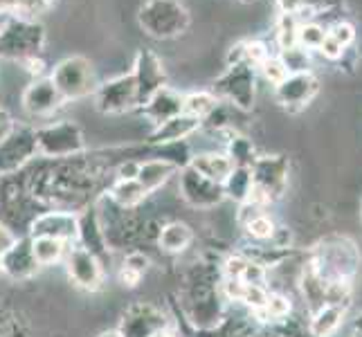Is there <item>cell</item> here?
<instances>
[{
  "mask_svg": "<svg viewBox=\"0 0 362 337\" xmlns=\"http://www.w3.org/2000/svg\"><path fill=\"white\" fill-rule=\"evenodd\" d=\"M97 337H122V335H119V331L115 329V331H104V333H99Z\"/></svg>",
  "mask_w": 362,
  "mask_h": 337,
  "instance_id": "44",
  "label": "cell"
},
{
  "mask_svg": "<svg viewBox=\"0 0 362 337\" xmlns=\"http://www.w3.org/2000/svg\"><path fill=\"white\" fill-rule=\"evenodd\" d=\"M223 191H226V198H232L234 203L243 205L250 198V191H252V173H250V169L234 167L228 180L223 182Z\"/></svg>",
  "mask_w": 362,
  "mask_h": 337,
  "instance_id": "28",
  "label": "cell"
},
{
  "mask_svg": "<svg viewBox=\"0 0 362 337\" xmlns=\"http://www.w3.org/2000/svg\"><path fill=\"white\" fill-rule=\"evenodd\" d=\"M304 20L299 18V14H279L277 28H274V43L279 49H288L297 45V30Z\"/></svg>",
  "mask_w": 362,
  "mask_h": 337,
  "instance_id": "31",
  "label": "cell"
},
{
  "mask_svg": "<svg viewBox=\"0 0 362 337\" xmlns=\"http://www.w3.org/2000/svg\"><path fill=\"white\" fill-rule=\"evenodd\" d=\"M340 0H302V7L304 9H310L313 14H324L327 9H333V7H338Z\"/></svg>",
  "mask_w": 362,
  "mask_h": 337,
  "instance_id": "40",
  "label": "cell"
},
{
  "mask_svg": "<svg viewBox=\"0 0 362 337\" xmlns=\"http://www.w3.org/2000/svg\"><path fill=\"white\" fill-rule=\"evenodd\" d=\"M176 173H178V169L167 160H142L140 169H137L135 180L140 182L148 194H156L173 176H176Z\"/></svg>",
  "mask_w": 362,
  "mask_h": 337,
  "instance_id": "22",
  "label": "cell"
},
{
  "mask_svg": "<svg viewBox=\"0 0 362 337\" xmlns=\"http://www.w3.org/2000/svg\"><path fill=\"white\" fill-rule=\"evenodd\" d=\"M36 146H39L41 158L54 162L79 158L88 151L79 124H74L70 119L49 122L43 124V126H36Z\"/></svg>",
  "mask_w": 362,
  "mask_h": 337,
  "instance_id": "3",
  "label": "cell"
},
{
  "mask_svg": "<svg viewBox=\"0 0 362 337\" xmlns=\"http://www.w3.org/2000/svg\"><path fill=\"white\" fill-rule=\"evenodd\" d=\"M277 9L279 14H299L302 7V0H277Z\"/></svg>",
  "mask_w": 362,
  "mask_h": 337,
  "instance_id": "43",
  "label": "cell"
},
{
  "mask_svg": "<svg viewBox=\"0 0 362 337\" xmlns=\"http://www.w3.org/2000/svg\"><path fill=\"white\" fill-rule=\"evenodd\" d=\"M327 34H329V28H324L320 20H306L299 25V30H297V45L304 47L306 52H313V49L322 47Z\"/></svg>",
  "mask_w": 362,
  "mask_h": 337,
  "instance_id": "32",
  "label": "cell"
},
{
  "mask_svg": "<svg viewBox=\"0 0 362 337\" xmlns=\"http://www.w3.org/2000/svg\"><path fill=\"white\" fill-rule=\"evenodd\" d=\"M178 191L182 201L194 209H211L226 201L223 184L205 178L189 165L178 171Z\"/></svg>",
  "mask_w": 362,
  "mask_h": 337,
  "instance_id": "10",
  "label": "cell"
},
{
  "mask_svg": "<svg viewBox=\"0 0 362 337\" xmlns=\"http://www.w3.org/2000/svg\"><path fill=\"white\" fill-rule=\"evenodd\" d=\"M169 329V319L162 313V308L148 302L131 304L122 313L119 319V335L122 337H153L156 333Z\"/></svg>",
  "mask_w": 362,
  "mask_h": 337,
  "instance_id": "12",
  "label": "cell"
},
{
  "mask_svg": "<svg viewBox=\"0 0 362 337\" xmlns=\"http://www.w3.org/2000/svg\"><path fill=\"white\" fill-rule=\"evenodd\" d=\"M189 167H194L198 173H203L205 178L214 180L218 184L226 182L228 176L234 171V165H232V160L228 158V153H221V151L194 153Z\"/></svg>",
  "mask_w": 362,
  "mask_h": 337,
  "instance_id": "21",
  "label": "cell"
},
{
  "mask_svg": "<svg viewBox=\"0 0 362 337\" xmlns=\"http://www.w3.org/2000/svg\"><path fill=\"white\" fill-rule=\"evenodd\" d=\"M277 57L288 70V74H299V72H310V52L304 47L293 45L288 49H277Z\"/></svg>",
  "mask_w": 362,
  "mask_h": 337,
  "instance_id": "34",
  "label": "cell"
},
{
  "mask_svg": "<svg viewBox=\"0 0 362 337\" xmlns=\"http://www.w3.org/2000/svg\"><path fill=\"white\" fill-rule=\"evenodd\" d=\"M320 83L313 72L288 74L281 83L274 85V99L284 108H304L315 97Z\"/></svg>",
  "mask_w": 362,
  "mask_h": 337,
  "instance_id": "16",
  "label": "cell"
},
{
  "mask_svg": "<svg viewBox=\"0 0 362 337\" xmlns=\"http://www.w3.org/2000/svg\"><path fill=\"white\" fill-rule=\"evenodd\" d=\"M203 124L189 117V115H178L165 124H160L151 131V135L146 137V144H171V142H187L194 133L201 131Z\"/></svg>",
  "mask_w": 362,
  "mask_h": 337,
  "instance_id": "19",
  "label": "cell"
},
{
  "mask_svg": "<svg viewBox=\"0 0 362 337\" xmlns=\"http://www.w3.org/2000/svg\"><path fill=\"white\" fill-rule=\"evenodd\" d=\"M77 216H79L77 245L86 247L97 259L106 261L110 256V247L106 241V232H104V225H102V216H99V209L95 205H90L83 211H79Z\"/></svg>",
  "mask_w": 362,
  "mask_h": 337,
  "instance_id": "17",
  "label": "cell"
},
{
  "mask_svg": "<svg viewBox=\"0 0 362 337\" xmlns=\"http://www.w3.org/2000/svg\"><path fill=\"white\" fill-rule=\"evenodd\" d=\"M218 106V99L211 90H194L182 95V112L203 124L209 117V112Z\"/></svg>",
  "mask_w": 362,
  "mask_h": 337,
  "instance_id": "26",
  "label": "cell"
},
{
  "mask_svg": "<svg viewBox=\"0 0 362 337\" xmlns=\"http://www.w3.org/2000/svg\"><path fill=\"white\" fill-rule=\"evenodd\" d=\"M148 196H151V194H148L135 178H131V180L113 178V182H110L108 189H106V198L115 207H119V209H135V207H140Z\"/></svg>",
  "mask_w": 362,
  "mask_h": 337,
  "instance_id": "20",
  "label": "cell"
},
{
  "mask_svg": "<svg viewBox=\"0 0 362 337\" xmlns=\"http://www.w3.org/2000/svg\"><path fill=\"white\" fill-rule=\"evenodd\" d=\"M34 158H39L36 146V126L32 124H16L3 144H0V178L14 176L23 171Z\"/></svg>",
  "mask_w": 362,
  "mask_h": 337,
  "instance_id": "7",
  "label": "cell"
},
{
  "mask_svg": "<svg viewBox=\"0 0 362 337\" xmlns=\"http://www.w3.org/2000/svg\"><path fill=\"white\" fill-rule=\"evenodd\" d=\"M228 158L232 160L234 167H252L255 160L259 158L257 151H255V144L252 140H247L243 135H236L232 133L230 142H228Z\"/></svg>",
  "mask_w": 362,
  "mask_h": 337,
  "instance_id": "30",
  "label": "cell"
},
{
  "mask_svg": "<svg viewBox=\"0 0 362 337\" xmlns=\"http://www.w3.org/2000/svg\"><path fill=\"white\" fill-rule=\"evenodd\" d=\"M137 110H140V115H144L156 129L160 124L182 115V93L173 90L171 85H165V88H160L153 97H148Z\"/></svg>",
  "mask_w": 362,
  "mask_h": 337,
  "instance_id": "18",
  "label": "cell"
},
{
  "mask_svg": "<svg viewBox=\"0 0 362 337\" xmlns=\"http://www.w3.org/2000/svg\"><path fill=\"white\" fill-rule=\"evenodd\" d=\"M148 256L144 252H129L127 256H124L122 266H119V281L122 285H127V288H135L137 283L142 281V277L146 274L148 270Z\"/></svg>",
  "mask_w": 362,
  "mask_h": 337,
  "instance_id": "29",
  "label": "cell"
},
{
  "mask_svg": "<svg viewBox=\"0 0 362 337\" xmlns=\"http://www.w3.org/2000/svg\"><path fill=\"white\" fill-rule=\"evenodd\" d=\"M250 173H252V191L245 203L266 207L284 191L286 180H288V160L284 155L257 158L255 165L250 167Z\"/></svg>",
  "mask_w": 362,
  "mask_h": 337,
  "instance_id": "5",
  "label": "cell"
},
{
  "mask_svg": "<svg viewBox=\"0 0 362 337\" xmlns=\"http://www.w3.org/2000/svg\"><path fill=\"white\" fill-rule=\"evenodd\" d=\"M131 74H133L135 85H137V99H140V106L146 102L148 97H153L160 88H165L167 85V70H165V66H162L160 57L148 47L137 49Z\"/></svg>",
  "mask_w": 362,
  "mask_h": 337,
  "instance_id": "13",
  "label": "cell"
},
{
  "mask_svg": "<svg viewBox=\"0 0 362 337\" xmlns=\"http://www.w3.org/2000/svg\"><path fill=\"white\" fill-rule=\"evenodd\" d=\"M23 110L28 112L34 119H49L64 108L66 99L61 97V93L57 90V85L52 83L49 77H36L28 88L23 90L21 97Z\"/></svg>",
  "mask_w": 362,
  "mask_h": 337,
  "instance_id": "14",
  "label": "cell"
},
{
  "mask_svg": "<svg viewBox=\"0 0 362 337\" xmlns=\"http://www.w3.org/2000/svg\"><path fill=\"white\" fill-rule=\"evenodd\" d=\"M329 36L335 43H340L344 49H349L356 43V28L351 23H346V20H338V23H333L329 28Z\"/></svg>",
  "mask_w": 362,
  "mask_h": 337,
  "instance_id": "38",
  "label": "cell"
},
{
  "mask_svg": "<svg viewBox=\"0 0 362 337\" xmlns=\"http://www.w3.org/2000/svg\"><path fill=\"white\" fill-rule=\"evenodd\" d=\"M272 52L268 49L266 43L261 41H239L236 45L230 47L228 52V66L230 64H247L255 70H259V66L270 57Z\"/></svg>",
  "mask_w": 362,
  "mask_h": 337,
  "instance_id": "24",
  "label": "cell"
},
{
  "mask_svg": "<svg viewBox=\"0 0 362 337\" xmlns=\"http://www.w3.org/2000/svg\"><path fill=\"white\" fill-rule=\"evenodd\" d=\"M218 102L232 104L239 110H250L257 95V70L247 64H230L226 72L211 83Z\"/></svg>",
  "mask_w": 362,
  "mask_h": 337,
  "instance_id": "6",
  "label": "cell"
},
{
  "mask_svg": "<svg viewBox=\"0 0 362 337\" xmlns=\"http://www.w3.org/2000/svg\"><path fill=\"white\" fill-rule=\"evenodd\" d=\"M288 313H291V302H288V299H286L284 295H272V292H268V299H266L264 308L257 310V315L261 319H284Z\"/></svg>",
  "mask_w": 362,
  "mask_h": 337,
  "instance_id": "36",
  "label": "cell"
},
{
  "mask_svg": "<svg viewBox=\"0 0 362 337\" xmlns=\"http://www.w3.org/2000/svg\"><path fill=\"white\" fill-rule=\"evenodd\" d=\"M340 319H342V308L327 306V308H322L320 313L315 315L310 331H313L315 337H327V335H331L335 329L340 326Z\"/></svg>",
  "mask_w": 362,
  "mask_h": 337,
  "instance_id": "35",
  "label": "cell"
},
{
  "mask_svg": "<svg viewBox=\"0 0 362 337\" xmlns=\"http://www.w3.org/2000/svg\"><path fill=\"white\" fill-rule=\"evenodd\" d=\"M45 28L36 18L7 16L0 20V61H18L28 68L34 79L43 77Z\"/></svg>",
  "mask_w": 362,
  "mask_h": 337,
  "instance_id": "1",
  "label": "cell"
},
{
  "mask_svg": "<svg viewBox=\"0 0 362 337\" xmlns=\"http://www.w3.org/2000/svg\"><path fill=\"white\" fill-rule=\"evenodd\" d=\"M317 52H322L327 59H331V61H340L342 57H344V52L346 49L340 45V43H335L331 36L327 34V39H324V43H322V47L317 49Z\"/></svg>",
  "mask_w": 362,
  "mask_h": 337,
  "instance_id": "39",
  "label": "cell"
},
{
  "mask_svg": "<svg viewBox=\"0 0 362 337\" xmlns=\"http://www.w3.org/2000/svg\"><path fill=\"white\" fill-rule=\"evenodd\" d=\"M137 23L148 39L171 41L182 36L192 25V14L180 0H144Z\"/></svg>",
  "mask_w": 362,
  "mask_h": 337,
  "instance_id": "2",
  "label": "cell"
},
{
  "mask_svg": "<svg viewBox=\"0 0 362 337\" xmlns=\"http://www.w3.org/2000/svg\"><path fill=\"white\" fill-rule=\"evenodd\" d=\"M49 79L57 85V90L66 102H79V99L93 97L97 90V74L93 64L81 54L66 57L64 61L52 68L49 72Z\"/></svg>",
  "mask_w": 362,
  "mask_h": 337,
  "instance_id": "4",
  "label": "cell"
},
{
  "mask_svg": "<svg viewBox=\"0 0 362 337\" xmlns=\"http://www.w3.org/2000/svg\"><path fill=\"white\" fill-rule=\"evenodd\" d=\"M255 214L252 216H247V218H241L243 220V225H245V230H247V234L252 236L255 241H270L272 239V234H274V223L270 220V216L268 214H264L261 211V207L259 205H255Z\"/></svg>",
  "mask_w": 362,
  "mask_h": 337,
  "instance_id": "33",
  "label": "cell"
},
{
  "mask_svg": "<svg viewBox=\"0 0 362 337\" xmlns=\"http://www.w3.org/2000/svg\"><path fill=\"white\" fill-rule=\"evenodd\" d=\"M95 108L104 115H124L140 108V99H137V85L133 74H117L113 79H106L97 85L93 95Z\"/></svg>",
  "mask_w": 362,
  "mask_h": 337,
  "instance_id": "8",
  "label": "cell"
},
{
  "mask_svg": "<svg viewBox=\"0 0 362 337\" xmlns=\"http://www.w3.org/2000/svg\"><path fill=\"white\" fill-rule=\"evenodd\" d=\"M79 216L72 209H47L43 214H36L30 223V239H57L68 245L77 243Z\"/></svg>",
  "mask_w": 362,
  "mask_h": 337,
  "instance_id": "11",
  "label": "cell"
},
{
  "mask_svg": "<svg viewBox=\"0 0 362 337\" xmlns=\"http://www.w3.org/2000/svg\"><path fill=\"white\" fill-rule=\"evenodd\" d=\"M64 266L68 272V279L77 285V288L88 290V292H97L104 288V281H106L104 261L97 259L86 247H81L77 243L70 245Z\"/></svg>",
  "mask_w": 362,
  "mask_h": 337,
  "instance_id": "9",
  "label": "cell"
},
{
  "mask_svg": "<svg viewBox=\"0 0 362 337\" xmlns=\"http://www.w3.org/2000/svg\"><path fill=\"white\" fill-rule=\"evenodd\" d=\"M239 3H243V5H252V3H257V0H239Z\"/></svg>",
  "mask_w": 362,
  "mask_h": 337,
  "instance_id": "46",
  "label": "cell"
},
{
  "mask_svg": "<svg viewBox=\"0 0 362 337\" xmlns=\"http://www.w3.org/2000/svg\"><path fill=\"white\" fill-rule=\"evenodd\" d=\"M153 337H178L173 331H169V329H165V331H160V333H156Z\"/></svg>",
  "mask_w": 362,
  "mask_h": 337,
  "instance_id": "45",
  "label": "cell"
},
{
  "mask_svg": "<svg viewBox=\"0 0 362 337\" xmlns=\"http://www.w3.org/2000/svg\"><path fill=\"white\" fill-rule=\"evenodd\" d=\"M16 239H18V236H16L14 232H11L3 220H0V254H3L5 249H7L11 243H14Z\"/></svg>",
  "mask_w": 362,
  "mask_h": 337,
  "instance_id": "42",
  "label": "cell"
},
{
  "mask_svg": "<svg viewBox=\"0 0 362 337\" xmlns=\"http://www.w3.org/2000/svg\"><path fill=\"white\" fill-rule=\"evenodd\" d=\"M194 243V230L182 220H171L158 232V247L167 254H182Z\"/></svg>",
  "mask_w": 362,
  "mask_h": 337,
  "instance_id": "23",
  "label": "cell"
},
{
  "mask_svg": "<svg viewBox=\"0 0 362 337\" xmlns=\"http://www.w3.org/2000/svg\"><path fill=\"white\" fill-rule=\"evenodd\" d=\"M57 0H0V16H23V18H36L52 9Z\"/></svg>",
  "mask_w": 362,
  "mask_h": 337,
  "instance_id": "27",
  "label": "cell"
},
{
  "mask_svg": "<svg viewBox=\"0 0 362 337\" xmlns=\"http://www.w3.org/2000/svg\"><path fill=\"white\" fill-rule=\"evenodd\" d=\"M41 266L36 264L32 252V239L28 234L16 239L3 254H0V272L14 281H28L36 277Z\"/></svg>",
  "mask_w": 362,
  "mask_h": 337,
  "instance_id": "15",
  "label": "cell"
},
{
  "mask_svg": "<svg viewBox=\"0 0 362 337\" xmlns=\"http://www.w3.org/2000/svg\"><path fill=\"white\" fill-rule=\"evenodd\" d=\"M14 126H16V122L11 117V112L5 106H0V144H3L5 137L14 131Z\"/></svg>",
  "mask_w": 362,
  "mask_h": 337,
  "instance_id": "41",
  "label": "cell"
},
{
  "mask_svg": "<svg viewBox=\"0 0 362 337\" xmlns=\"http://www.w3.org/2000/svg\"><path fill=\"white\" fill-rule=\"evenodd\" d=\"M259 72L264 74V79L266 81H270L272 85H277V83H281L286 77H288V70L284 68V64L279 61V57L277 54H270L264 64L259 66Z\"/></svg>",
  "mask_w": 362,
  "mask_h": 337,
  "instance_id": "37",
  "label": "cell"
},
{
  "mask_svg": "<svg viewBox=\"0 0 362 337\" xmlns=\"http://www.w3.org/2000/svg\"><path fill=\"white\" fill-rule=\"evenodd\" d=\"M70 245L64 241H57V239H32V252L36 264L41 268H49V266H59L66 261Z\"/></svg>",
  "mask_w": 362,
  "mask_h": 337,
  "instance_id": "25",
  "label": "cell"
}]
</instances>
